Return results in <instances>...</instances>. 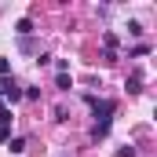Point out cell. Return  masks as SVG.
I'll list each match as a JSON object with an SVG mask.
<instances>
[{"mask_svg": "<svg viewBox=\"0 0 157 157\" xmlns=\"http://www.w3.org/2000/svg\"><path fill=\"white\" fill-rule=\"evenodd\" d=\"M88 106L95 110V117H99V124L91 128V139H102L106 132H110V121H113V99H95V95H88Z\"/></svg>", "mask_w": 157, "mask_h": 157, "instance_id": "obj_1", "label": "cell"}, {"mask_svg": "<svg viewBox=\"0 0 157 157\" xmlns=\"http://www.w3.org/2000/svg\"><path fill=\"white\" fill-rule=\"evenodd\" d=\"M102 44H106V62H113V59H117V33L106 29V33H102Z\"/></svg>", "mask_w": 157, "mask_h": 157, "instance_id": "obj_2", "label": "cell"}, {"mask_svg": "<svg viewBox=\"0 0 157 157\" xmlns=\"http://www.w3.org/2000/svg\"><path fill=\"white\" fill-rule=\"evenodd\" d=\"M15 33H18V37L26 40L29 33H33V22H29V18H18V26H15Z\"/></svg>", "mask_w": 157, "mask_h": 157, "instance_id": "obj_3", "label": "cell"}, {"mask_svg": "<svg viewBox=\"0 0 157 157\" xmlns=\"http://www.w3.org/2000/svg\"><path fill=\"white\" fill-rule=\"evenodd\" d=\"M26 146H29V143H26V139H22V135H15V139H11V143H7V150H11V154H22V150H26Z\"/></svg>", "mask_w": 157, "mask_h": 157, "instance_id": "obj_4", "label": "cell"}, {"mask_svg": "<svg viewBox=\"0 0 157 157\" xmlns=\"http://www.w3.org/2000/svg\"><path fill=\"white\" fill-rule=\"evenodd\" d=\"M55 88H59V91H70V88H73L70 73H59V77H55Z\"/></svg>", "mask_w": 157, "mask_h": 157, "instance_id": "obj_5", "label": "cell"}, {"mask_svg": "<svg viewBox=\"0 0 157 157\" xmlns=\"http://www.w3.org/2000/svg\"><path fill=\"white\" fill-rule=\"evenodd\" d=\"M128 91H143V73H132V80H128Z\"/></svg>", "mask_w": 157, "mask_h": 157, "instance_id": "obj_6", "label": "cell"}, {"mask_svg": "<svg viewBox=\"0 0 157 157\" xmlns=\"http://www.w3.org/2000/svg\"><path fill=\"white\" fill-rule=\"evenodd\" d=\"M7 124H11V110L0 102V128H7Z\"/></svg>", "mask_w": 157, "mask_h": 157, "instance_id": "obj_7", "label": "cell"}, {"mask_svg": "<svg viewBox=\"0 0 157 157\" xmlns=\"http://www.w3.org/2000/svg\"><path fill=\"white\" fill-rule=\"evenodd\" d=\"M11 88H15V80H7V77H0V95H7V91H11Z\"/></svg>", "mask_w": 157, "mask_h": 157, "instance_id": "obj_8", "label": "cell"}, {"mask_svg": "<svg viewBox=\"0 0 157 157\" xmlns=\"http://www.w3.org/2000/svg\"><path fill=\"white\" fill-rule=\"evenodd\" d=\"M22 99H29V102H33V99H40V88H26V91H22Z\"/></svg>", "mask_w": 157, "mask_h": 157, "instance_id": "obj_9", "label": "cell"}, {"mask_svg": "<svg viewBox=\"0 0 157 157\" xmlns=\"http://www.w3.org/2000/svg\"><path fill=\"white\" fill-rule=\"evenodd\" d=\"M11 73V59H0V77H7Z\"/></svg>", "mask_w": 157, "mask_h": 157, "instance_id": "obj_10", "label": "cell"}, {"mask_svg": "<svg viewBox=\"0 0 157 157\" xmlns=\"http://www.w3.org/2000/svg\"><path fill=\"white\" fill-rule=\"evenodd\" d=\"M117 157H135V146H121V150H117Z\"/></svg>", "mask_w": 157, "mask_h": 157, "instance_id": "obj_11", "label": "cell"}, {"mask_svg": "<svg viewBox=\"0 0 157 157\" xmlns=\"http://www.w3.org/2000/svg\"><path fill=\"white\" fill-rule=\"evenodd\" d=\"M0 143H11V132L7 128H0Z\"/></svg>", "mask_w": 157, "mask_h": 157, "instance_id": "obj_12", "label": "cell"}]
</instances>
